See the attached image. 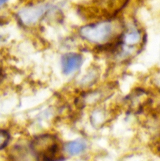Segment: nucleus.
<instances>
[{
  "label": "nucleus",
  "mask_w": 160,
  "mask_h": 161,
  "mask_svg": "<svg viewBox=\"0 0 160 161\" xmlns=\"http://www.w3.org/2000/svg\"><path fill=\"white\" fill-rule=\"evenodd\" d=\"M31 148L39 161H60L63 159L61 142L55 136L42 135L35 138Z\"/></svg>",
  "instance_id": "f257e3e1"
},
{
  "label": "nucleus",
  "mask_w": 160,
  "mask_h": 161,
  "mask_svg": "<svg viewBox=\"0 0 160 161\" xmlns=\"http://www.w3.org/2000/svg\"><path fill=\"white\" fill-rule=\"evenodd\" d=\"M112 30L111 24L105 21L85 25L81 28L80 33L85 39L99 43L107 40L111 35Z\"/></svg>",
  "instance_id": "f03ea898"
},
{
  "label": "nucleus",
  "mask_w": 160,
  "mask_h": 161,
  "mask_svg": "<svg viewBox=\"0 0 160 161\" xmlns=\"http://www.w3.org/2000/svg\"><path fill=\"white\" fill-rule=\"evenodd\" d=\"M49 8L47 5H37L22 8L18 13L19 20L26 25L36 23Z\"/></svg>",
  "instance_id": "7ed1b4c3"
},
{
  "label": "nucleus",
  "mask_w": 160,
  "mask_h": 161,
  "mask_svg": "<svg viewBox=\"0 0 160 161\" xmlns=\"http://www.w3.org/2000/svg\"><path fill=\"white\" fill-rule=\"evenodd\" d=\"M82 62L81 56L75 53H69L62 58L63 71L65 74H69L78 69Z\"/></svg>",
  "instance_id": "20e7f679"
},
{
  "label": "nucleus",
  "mask_w": 160,
  "mask_h": 161,
  "mask_svg": "<svg viewBox=\"0 0 160 161\" xmlns=\"http://www.w3.org/2000/svg\"><path fill=\"white\" fill-rule=\"evenodd\" d=\"M86 147V143L84 141L78 140L68 143L66 146V149L70 155L73 156L81 153Z\"/></svg>",
  "instance_id": "39448f33"
},
{
  "label": "nucleus",
  "mask_w": 160,
  "mask_h": 161,
  "mask_svg": "<svg viewBox=\"0 0 160 161\" xmlns=\"http://www.w3.org/2000/svg\"><path fill=\"white\" fill-rule=\"evenodd\" d=\"M9 135L6 131L0 130V150L3 149L8 142Z\"/></svg>",
  "instance_id": "423d86ee"
},
{
  "label": "nucleus",
  "mask_w": 160,
  "mask_h": 161,
  "mask_svg": "<svg viewBox=\"0 0 160 161\" xmlns=\"http://www.w3.org/2000/svg\"><path fill=\"white\" fill-rule=\"evenodd\" d=\"M129 41L135 42L139 38V35L138 33H133L130 34L127 36Z\"/></svg>",
  "instance_id": "0eeeda50"
},
{
  "label": "nucleus",
  "mask_w": 160,
  "mask_h": 161,
  "mask_svg": "<svg viewBox=\"0 0 160 161\" xmlns=\"http://www.w3.org/2000/svg\"><path fill=\"white\" fill-rule=\"evenodd\" d=\"M8 0H0V5L3 4L5 3H6Z\"/></svg>",
  "instance_id": "6e6552de"
},
{
  "label": "nucleus",
  "mask_w": 160,
  "mask_h": 161,
  "mask_svg": "<svg viewBox=\"0 0 160 161\" xmlns=\"http://www.w3.org/2000/svg\"><path fill=\"white\" fill-rule=\"evenodd\" d=\"M3 38H2V36H0V43H1V42H2V41H3Z\"/></svg>",
  "instance_id": "1a4fd4ad"
}]
</instances>
